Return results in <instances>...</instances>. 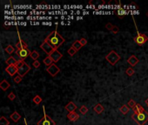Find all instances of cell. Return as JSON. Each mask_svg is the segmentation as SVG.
I'll return each instance as SVG.
<instances>
[{"mask_svg":"<svg viewBox=\"0 0 148 125\" xmlns=\"http://www.w3.org/2000/svg\"><path fill=\"white\" fill-rule=\"evenodd\" d=\"M45 41H46L49 44L52 45L54 50H57V49L65 42V38L58 33L56 29L55 30L52 31L48 36H47L46 38L45 39Z\"/></svg>","mask_w":148,"mask_h":125,"instance_id":"cell-1","label":"cell"},{"mask_svg":"<svg viewBox=\"0 0 148 125\" xmlns=\"http://www.w3.org/2000/svg\"><path fill=\"white\" fill-rule=\"evenodd\" d=\"M132 119L137 123L138 125H145V123L148 121V114L147 112H143V113L139 114H135L133 113V115L131 116Z\"/></svg>","mask_w":148,"mask_h":125,"instance_id":"cell-2","label":"cell"},{"mask_svg":"<svg viewBox=\"0 0 148 125\" xmlns=\"http://www.w3.org/2000/svg\"><path fill=\"white\" fill-rule=\"evenodd\" d=\"M105 59L108 61V63H110V64L115 65L120 60V56L118 55L115 50H111L110 53L105 57Z\"/></svg>","mask_w":148,"mask_h":125,"instance_id":"cell-3","label":"cell"},{"mask_svg":"<svg viewBox=\"0 0 148 125\" xmlns=\"http://www.w3.org/2000/svg\"><path fill=\"white\" fill-rule=\"evenodd\" d=\"M43 110H44V117L43 118L40 119L38 122V125H55V122L49 116L46 115L45 106H43Z\"/></svg>","mask_w":148,"mask_h":125,"instance_id":"cell-4","label":"cell"},{"mask_svg":"<svg viewBox=\"0 0 148 125\" xmlns=\"http://www.w3.org/2000/svg\"><path fill=\"white\" fill-rule=\"evenodd\" d=\"M16 54L17 56L19 57L20 60H25L28 56H31L32 54V51L29 50L28 48L27 49H22V50H16Z\"/></svg>","mask_w":148,"mask_h":125,"instance_id":"cell-5","label":"cell"},{"mask_svg":"<svg viewBox=\"0 0 148 125\" xmlns=\"http://www.w3.org/2000/svg\"><path fill=\"white\" fill-rule=\"evenodd\" d=\"M133 41L138 45H143L144 43H145L148 41V37L145 34H139L138 33V35L136 37H133Z\"/></svg>","mask_w":148,"mask_h":125,"instance_id":"cell-6","label":"cell"},{"mask_svg":"<svg viewBox=\"0 0 148 125\" xmlns=\"http://www.w3.org/2000/svg\"><path fill=\"white\" fill-rule=\"evenodd\" d=\"M40 48L42 49V50H44V51L45 52L46 54H48L49 56L51 55V54L52 53V52L54 51V49H53V47L52 46L51 44H49L48 43H47L46 41H44L43 43H42V44L40 45Z\"/></svg>","mask_w":148,"mask_h":125,"instance_id":"cell-7","label":"cell"},{"mask_svg":"<svg viewBox=\"0 0 148 125\" xmlns=\"http://www.w3.org/2000/svg\"><path fill=\"white\" fill-rule=\"evenodd\" d=\"M46 71L48 72V73L50 74L52 77H55L57 74L59 73L60 69L58 68V66H57L55 63H52L51 66L47 67V68H46Z\"/></svg>","mask_w":148,"mask_h":125,"instance_id":"cell-8","label":"cell"},{"mask_svg":"<svg viewBox=\"0 0 148 125\" xmlns=\"http://www.w3.org/2000/svg\"><path fill=\"white\" fill-rule=\"evenodd\" d=\"M30 70H31V66L25 63V64L21 67V68L19 69V70H18V74H19V76L23 77L24 76L26 75V74L28 73Z\"/></svg>","mask_w":148,"mask_h":125,"instance_id":"cell-9","label":"cell"},{"mask_svg":"<svg viewBox=\"0 0 148 125\" xmlns=\"http://www.w3.org/2000/svg\"><path fill=\"white\" fill-rule=\"evenodd\" d=\"M18 70H19V69H18L15 65H9V66H7L6 69H5V71H6L11 77H13L16 73H18Z\"/></svg>","mask_w":148,"mask_h":125,"instance_id":"cell-10","label":"cell"},{"mask_svg":"<svg viewBox=\"0 0 148 125\" xmlns=\"http://www.w3.org/2000/svg\"><path fill=\"white\" fill-rule=\"evenodd\" d=\"M50 57H52V59L53 60L54 63H57V62H58V61H59L60 59L62 58V57H63V56H62V54L60 53V52L58 51V50H55L52 54H51Z\"/></svg>","mask_w":148,"mask_h":125,"instance_id":"cell-11","label":"cell"},{"mask_svg":"<svg viewBox=\"0 0 148 125\" xmlns=\"http://www.w3.org/2000/svg\"><path fill=\"white\" fill-rule=\"evenodd\" d=\"M65 110H66L67 111H69V113L75 112V110H77V106L73 102H70L65 105Z\"/></svg>","mask_w":148,"mask_h":125,"instance_id":"cell-12","label":"cell"},{"mask_svg":"<svg viewBox=\"0 0 148 125\" xmlns=\"http://www.w3.org/2000/svg\"><path fill=\"white\" fill-rule=\"evenodd\" d=\"M127 63H128L131 67H134L135 65H137V63H138V59L136 57V56L132 55L127 59Z\"/></svg>","mask_w":148,"mask_h":125,"instance_id":"cell-13","label":"cell"},{"mask_svg":"<svg viewBox=\"0 0 148 125\" xmlns=\"http://www.w3.org/2000/svg\"><path fill=\"white\" fill-rule=\"evenodd\" d=\"M16 48L18 50H22V49H27L28 48V45L25 42H24L22 39H19V41L16 43Z\"/></svg>","mask_w":148,"mask_h":125,"instance_id":"cell-14","label":"cell"},{"mask_svg":"<svg viewBox=\"0 0 148 125\" xmlns=\"http://www.w3.org/2000/svg\"><path fill=\"white\" fill-rule=\"evenodd\" d=\"M67 118L70 121H72V122H76V121L79 118V116H78L76 112H72V113H68Z\"/></svg>","mask_w":148,"mask_h":125,"instance_id":"cell-15","label":"cell"},{"mask_svg":"<svg viewBox=\"0 0 148 125\" xmlns=\"http://www.w3.org/2000/svg\"><path fill=\"white\" fill-rule=\"evenodd\" d=\"M10 87H11V84L7 82V80H5V79H4V80L0 83V88H1V90H4V91L7 90V89H9Z\"/></svg>","mask_w":148,"mask_h":125,"instance_id":"cell-16","label":"cell"},{"mask_svg":"<svg viewBox=\"0 0 148 125\" xmlns=\"http://www.w3.org/2000/svg\"><path fill=\"white\" fill-rule=\"evenodd\" d=\"M11 118H12V120L13 121L14 123H18L20 120V118H21V116L19 115L18 111H14L13 113L11 115Z\"/></svg>","mask_w":148,"mask_h":125,"instance_id":"cell-17","label":"cell"},{"mask_svg":"<svg viewBox=\"0 0 148 125\" xmlns=\"http://www.w3.org/2000/svg\"><path fill=\"white\" fill-rule=\"evenodd\" d=\"M93 110H94V111L96 112L97 114H101L102 112L104 111V107L102 106V104H98L93 107Z\"/></svg>","mask_w":148,"mask_h":125,"instance_id":"cell-18","label":"cell"},{"mask_svg":"<svg viewBox=\"0 0 148 125\" xmlns=\"http://www.w3.org/2000/svg\"><path fill=\"white\" fill-rule=\"evenodd\" d=\"M133 111H134L135 114H139V113H143L145 112V109L141 106L140 104H136L135 108L133 109Z\"/></svg>","mask_w":148,"mask_h":125,"instance_id":"cell-19","label":"cell"},{"mask_svg":"<svg viewBox=\"0 0 148 125\" xmlns=\"http://www.w3.org/2000/svg\"><path fill=\"white\" fill-rule=\"evenodd\" d=\"M5 63H6L7 66H9V65H16V63H18V60L16 58H14L13 57H10L5 61Z\"/></svg>","mask_w":148,"mask_h":125,"instance_id":"cell-20","label":"cell"},{"mask_svg":"<svg viewBox=\"0 0 148 125\" xmlns=\"http://www.w3.org/2000/svg\"><path fill=\"white\" fill-rule=\"evenodd\" d=\"M43 63H45L47 67H49V66H51V65H52L54 62H53V60L52 59V57H51L50 56H48V57H46L45 59H44Z\"/></svg>","mask_w":148,"mask_h":125,"instance_id":"cell-21","label":"cell"},{"mask_svg":"<svg viewBox=\"0 0 148 125\" xmlns=\"http://www.w3.org/2000/svg\"><path fill=\"white\" fill-rule=\"evenodd\" d=\"M72 48H74L75 50L78 51V50H79L80 49L82 48V44H81V43H80L79 40H76L75 42H73V43H72Z\"/></svg>","mask_w":148,"mask_h":125,"instance_id":"cell-22","label":"cell"},{"mask_svg":"<svg viewBox=\"0 0 148 125\" xmlns=\"http://www.w3.org/2000/svg\"><path fill=\"white\" fill-rule=\"evenodd\" d=\"M119 110L121 111V113L122 114H124V115H125V114H127L128 113V111H129V107L127 106V105H122L121 107H120V109H119Z\"/></svg>","mask_w":148,"mask_h":125,"instance_id":"cell-23","label":"cell"},{"mask_svg":"<svg viewBox=\"0 0 148 125\" xmlns=\"http://www.w3.org/2000/svg\"><path fill=\"white\" fill-rule=\"evenodd\" d=\"M30 57H32L34 61H36V60H38V58L39 57V53H38L37 50H33V51H32V54H31Z\"/></svg>","mask_w":148,"mask_h":125,"instance_id":"cell-24","label":"cell"},{"mask_svg":"<svg viewBox=\"0 0 148 125\" xmlns=\"http://www.w3.org/2000/svg\"><path fill=\"white\" fill-rule=\"evenodd\" d=\"M33 103L35 104H39L42 103V97H40V96H35V97H33Z\"/></svg>","mask_w":148,"mask_h":125,"instance_id":"cell-25","label":"cell"},{"mask_svg":"<svg viewBox=\"0 0 148 125\" xmlns=\"http://www.w3.org/2000/svg\"><path fill=\"white\" fill-rule=\"evenodd\" d=\"M10 122L7 120V118H5V117H1L0 118V125H9Z\"/></svg>","mask_w":148,"mask_h":125,"instance_id":"cell-26","label":"cell"},{"mask_svg":"<svg viewBox=\"0 0 148 125\" xmlns=\"http://www.w3.org/2000/svg\"><path fill=\"white\" fill-rule=\"evenodd\" d=\"M5 51L8 54H12L14 52V47L12 46V45H8V46L5 48Z\"/></svg>","mask_w":148,"mask_h":125,"instance_id":"cell-27","label":"cell"},{"mask_svg":"<svg viewBox=\"0 0 148 125\" xmlns=\"http://www.w3.org/2000/svg\"><path fill=\"white\" fill-rule=\"evenodd\" d=\"M125 73H126L127 76H129V77H131V76H132L133 74L135 73V71H134V70L132 69V67H130V68H128V69L126 70Z\"/></svg>","mask_w":148,"mask_h":125,"instance_id":"cell-28","label":"cell"},{"mask_svg":"<svg viewBox=\"0 0 148 125\" xmlns=\"http://www.w3.org/2000/svg\"><path fill=\"white\" fill-rule=\"evenodd\" d=\"M118 15L119 16V17H122L123 16L126 15V11H125L124 9L119 8V9H118Z\"/></svg>","mask_w":148,"mask_h":125,"instance_id":"cell-29","label":"cell"},{"mask_svg":"<svg viewBox=\"0 0 148 125\" xmlns=\"http://www.w3.org/2000/svg\"><path fill=\"white\" fill-rule=\"evenodd\" d=\"M79 111H80V113H81L82 115H85V114L87 113V111H88V109L83 105V106H81L79 108Z\"/></svg>","mask_w":148,"mask_h":125,"instance_id":"cell-30","label":"cell"},{"mask_svg":"<svg viewBox=\"0 0 148 125\" xmlns=\"http://www.w3.org/2000/svg\"><path fill=\"white\" fill-rule=\"evenodd\" d=\"M68 54H69V56H71V57H72V56H74L75 54H76V52H77V50H75L74 48H72V47H71L70 49L68 50Z\"/></svg>","mask_w":148,"mask_h":125,"instance_id":"cell-31","label":"cell"},{"mask_svg":"<svg viewBox=\"0 0 148 125\" xmlns=\"http://www.w3.org/2000/svg\"><path fill=\"white\" fill-rule=\"evenodd\" d=\"M25 60H20V59H19V60H18V63H16L15 66L17 67L18 69H19V68H21V67L23 66V65L25 64Z\"/></svg>","mask_w":148,"mask_h":125,"instance_id":"cell-32","label":"cell"},{"mask_svg":"<svg viewBox=\"0 0 148 125\" xmlns=\"http://www.w3.org/2000/svg\"><path fill=\"white\" fill-rule=\"evenodd\" d=\"M136 103H135V101L133 100H130L128 102V107L129 108H131V109H134L135 106H136Z\"/></svg>","mask_w":148,"mask_h":125,"instance_id":"cell-33","label":"cell"},{"mask_svg":"<svg viewBox=\"0 0 148 125\" xmlns=\"http://www.w3.org/2000/svg\"><path fill=\"white\" fill-rule=\"evenodd\" d=\"M8 98L10 99L11 101H14L15 100V98H16V95L13 93V92H11V93L8 95Z\"/></svg>","mask_w":148,"mask_h":125,"instance_id":"cell-34","label":"cell"},{"mask_svg":"<svg viewBox=\"0 0 148 125\" xmlns=\"http://www.w3.org/2000/svg\"><path fill=\"white\" fill-rule=\"evenodd\" d=\"M113 27H114V25H112L111 23H107L106 24H105V28H106L108 30H110V31H111V30H112Z\"/></svg>","mask_w":148,"mask_h":125,"instance_id":"cell-35","label":"cell"},{"mask_svg":"<svg viewBox=\"0 0 148 125\" xmlns=\"http://www.w3.org/2000/svg\"><path fill=\"white\" fill-rule=\"evenodd\" d=\"M22 81V77H20V76H17V77H14V82L16 83H20Z\"/></svg>","mask_w":148,"mask_h":125,"instance_id":"cell-36","label":"cell"},{"mask_svg":"<svg viewBox=\"0 0 148 125\" xmlns=\"http://www.w3.org/2000/svg\"><path fill=\"white\" fill-rule=\"evenodd\" d=\"M32 66L34 67V68H39V66H40V62L39 61H38V60H36V61H34L33 63H32Z\"/></svg>","mask_w":148,"mask_h":125,"instance_id":"cell-37","label":"cell"},{"mask_svg":"<svg viewBox=\"0 0 148 125\" xmlns=\"http://www.w3.org/2000/svg\"><path fill=\"white\" fill-rule=\"evenodd\" d=\"M118 31H119V29H118V26H114L112 29V30H111V32H112L113 34H117Z\"/></svg>","mask_w":148,"mask_h":125,"instance_id":"cell-38","label":"cell"},{"mask_svg":"<svg viewBox=\"0 0 148 125\" xmlns=\"http://www.w3.org/2000/svg\"><path fill=\"white\" fill-rule=\"evenodd\" d=\"M79 41H80V43H81L82 46H85V45H86V44H87V40H86V39H85V38H84V37H83V38L80 39Z\"/></svg>","mask_w":148,"mask_h":125,"instance_id":"cell-39","label":"cell"},{"mask_svg":"<svg viewBox=\"0 0 148 125\" xmlns=\"http://www.w3.org/2000/svg\"><path fill=\"white\" fill-rule=\"evenodd\" d=\"M145 104H146L148 105V98L146 99V100H145Z\"/></svg>","mask_w":148,"mask_h":125,"instance_id":"cell-40","label":"cell"},{"mask_svg":"<svg viewBox=\"0 0 148 125\" xmlns=\"http://www.w3.org/2000/svg\"><path fill=\"white\" fill-rule=\"evenodd\" d=\"M146 16H147V17H148V11H147V13H146Z\"/></svg>","mask_w":148,"mask_h":125,"instance_id":"cell-41","label":"cell"}]
</instances>
